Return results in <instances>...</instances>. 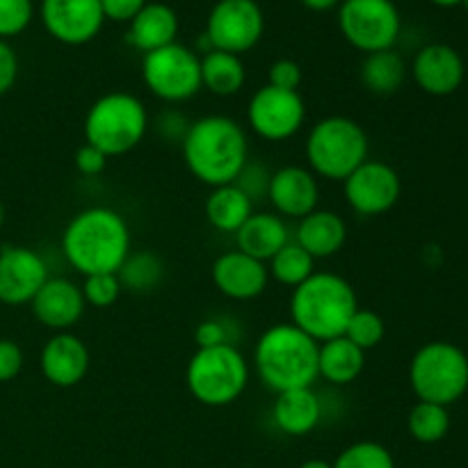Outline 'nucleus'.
<instances>
[{
    "label": "nucleus",
    "instance_id": "nucleus-34",
    "mask_svg": "<svg viewBox=\"0 0 468 468\" xmlns=\"http://www.w3.org/2000/svg\"><path fill=\"white\" fill-rule=\"evenodd\" d=\"M80 291L85 304L94 306V309H110L112 304H117L123 288L117 274H90L82 282Z\"/></svg>",
    "mask_w": 468,
    "mask_h": 468
},
{
    "label": "nucleus",
    "instance_id": "nucleus-23",
    "mask_svg": "<svg viewBox=\"0 0 468 468\" xmlns=\"http://www.w3.org/2000/svg\"><path fill=\"white\" fill-rule=\"evenodd\" d=\"M178 35V14L165 3H146L128 23V44L140 53H154L174 44Z\"/></svg>",
    "mask_w": 468,
    "mask_h": 468
},
{
    "label": "nucleus",
    "instance_id": "nucleus-17",
    "mask_svg": "<svg viewBox=\"0 0 468 468\" xmlns=\"http://www.w3.org/2000/svg\"><path fill=\"white\" fill-rule=\"evenodd\" d=\"M210 277L215 288L233 302L256 300L263 295L270 283L268 263H261L238 250L219 254L210 270Z\"/></svg>",
    "mask_w": 468,
    "mask_h": 468
},
{
    "label": "nucleus",
    "instance_id": "nucleus-14",
    "mask_svg": "<svg viewBox=\"0 0 468 468\" xmlns=\"http://www.w3.org/2000/svg\"><path fill=\"white\" fill-rule=\"evenodd\" d=\"M39 16L46 32L67 46L90 44L105 23L99 0H41Z\"/></svg>",
    "mask_w": 468,
    "mask_h": 468
},
{
    "label": "nucleus",
    "instance_id": "nucleus-27",
    "mask_svg": "<svg viewBox=\"0 0 468 468\" xmlns=\"http://www.w3.org/2000/svg\"><path fill=\"white\" fill-rule=\"evenodd\" d=\"M247 71L240 55L210 50L201 55V87L215 96H233L245 87Z\"/></svg>",
    "mask_w": 468,
    "mask_h": 468
},
{
    "label": "nucleus",
    "instance_id": "nucleus-30",
    "mask_svg": "<svg viewBox=\"0 0 468 468\" xmlns=\"http://www.w3.org/2000/svg\"><path fill=\"white\" fill-rule=\"evenodd\" d=\"M270 277L288 288H297L315 272V259L295 240H288L268 263Z\"/></svg>",
    "mask_w": 468,
    "mask_h": 468
},
{
    "label": "nucleus",
    "instance_id": "nucleus-42",
    "mask_svg": "<svg viewBox=\"0 0 468 468\" xmlns=\"http://www.w3.org/2000/svg\"><path fill=\"white\" fill-rule=\"evenodd\" d=\"M18 78V58L12 46L0 39V96L7 94Z\"/></svg>",
    "mask_w": 468,
    "mask_h": 468
},
{
    "label": "nucleus",
    "instance_id": "nucleus-24",
    "mask_svg": "<svg viewBox=\"0 0 468 468\" xmlns=\"http://www.w3.org/2000/svg\"><path fill=\"white\" fill-rule=\"evenodd\" d=\"M291 240L286 219L277 213H251V218L238 229L236 250L261 263H270L274 254Z\"/></svg>",
    "mask_w": 468,
    "mask_h": 468
},
{
    "label": "nucleus",
    "instance_id": "nucleus-35",
    "mask_svg": "<svg viewBox=\"0 0 468 468\" xmlns=\"http://www.w3.org/2000/svg\"><path fill=\"white\" fill-rule=\"evenodd\" d=\"M35 5L32 0H0V39L21 35L32 21Z\"/></svg>",
    "mask_w": 468,
    "mask_h": 468
},
{
    "label": "nucleus",
    "instance_id": "nucleus-7",
    "mask_svg": "<svg viewBox=\"0 0 468 468\" xmlns=\"http://www.w3.org/2000/svg\"><path fill=\"white\" fill-rule=\"evenodd\" d=\"M187 391L206 407H229L250 384V364L233 343L197 350L186 368Z\"/></svg>",
    "mask_w": 468,
    "mask_h": 468
},
{
    "label": "nucleus",
    "instance_id": "nucleus-18",
    "mask_svg": "<svg viewBox=\"0 0 468 468\" xmlns=\"http://www.w3.org/2000/svg\"><path fill=\"white\" fill-rule=\"evenodd\" d=\"M91 355L82 338L71 332H58L44 343L39 355V368L46 382L59 388L78 387L90 373Z\"/></svg>",
    "mask_w": 468,
    "mask_h": 468
},
{
    "label": "nucleus",
    "instance_id": "nucleus-26",
    "mask_svg": "<svg viewBox=\"0 0 468 468\" xmlns=\"http://www.w3.org/2000/svg\"><path fill=\"white\" fill-rule=\"evenodd\" d=\"M204 213L215 231L236 236L238 229L254 213V201L236 183H229V186H219L210 190L204 206Z\"/></svg>",
    "mask_w": 468,
    "mask_h": 468
},
{
    "label": "nucleus",
    "instance_id": "nucleus-10",
    "mask_svg": "<svg viewBox=\"0 0 468 468\" xmlns=\"http://www.w3.org/2000/svg\"><path fill=\"white\" fill-rule=\"evenodd\" d=\"M338 27L352 48L370 55L396 46L402 18L393 0H341Z\"/></svg>",
    "mask_w": 468,
    "mask_h": 468
},
{
    "label": "nucleus",
    "instance_id": "nucleus-37",
    "mask_svg": "<svg viewBox=\"0 0 468 468\" xmlns=\"http://www.w3.org/2000/svg\"><path fill=\"white\" fill-rule=\"evenodd\" d=\"M302 80H304V73H302V67L295 59H277L268 71V85L277 87V90L300 91Z\"/></svg>",
    "mask_w": 468,
    "mask_h": 468
},
{
    "label": "nucleus",
    "instance_id": "nucleus-12",
    "mask_svg": "<svg viewBox=\"0 0 468 468\" xmlns=\"http://www.w3.org/2000/svg\"><path fill=\"white\" fill-rule=\"evenodd\" d=\"M306 105L300 91L263 85L247 105V123L268 142H286L304 128Z\"/></svg>",
    "mask_w": 468,
    "mask_h": 468
},
{
    "label": "nucleus",
    "instance_id": "nucleus-3",
    "mask_svg": "<svg viewBox=\"0 0 468 468\" xmlns=\"http://www.w3.org/2000/svg\"><path fill=\"white\" fill-rule=\"evenodd\" d=\"M318 350L320 343L292 323L272 324L256 341L254 370L274 393L311 388L318 379Z\"/></svg>",
    "mask_w": 468,
    "mask_h": 468
},
{
    "label": "nucleus",
    "instance_id": "nucleus-21",
    "mask_svg": "<svg viewBox=\"0 0 468 468\" xmlns=\"http://www.w3.org/2000/svg\"><path fill=\"white\" fill-rule=\"evenodd\" d=\"M292 240L309 251L315 261L332 259L346 247L347 224L336 210L315 208L306 218L297 219L295 238Z\"/></svg>",
    "mask_w": 468,
    "mask_h": 468
},
{
    "label": "nucleus",
    "instance_id": "nucleus-22",
    "mask_svg": "<svg viewBox=\"0 0 468 468\" xmlns=\"http://www.w3.org/2000/svg\"><path fill=\"white\" fill-rule=\"evenodd\" d=\"M323 419V402L311 388H292L277 393L272 405V420L279 432L288 437H306L318 428Z\"/></svg>",
    "mask_w": 468,
    "mask_h": 468
},
{
    "label": "nucleus",
    "instance_id": "nucleus-44",
    "mask_svg": "<svg viewBox=\"0 0 468 468\" xmlns=\"http://www.w3.org/2000/svg\"><path fill=\"white\" fill-rule=\"evenodd\" d=\"M300 3L311 12H329V9L341 5V0H300Z\"/></svg>",
    "mask_w": 468,
    "mask_h": 468
},
{
    "label": "nucleus",
    "instance_id": "nucleus-4",
    "mask_svg": "<svg viewBox=\"0 0 468 468\" xmlns=\"http://www.w3.org/2000/svg\"><path fill=\"white\" fill-rule=\"evenodd\" d=\"M356 309L355 288L336 272L315 270L304 283L292 288L291 323L318 343L343 336Z\"/></svg>",
    "mask_w": 468,
    "mask_h": 468
},
{
    "label": "nucleus",
    "instance_id": "nucleus-8",
    "mask_svg": "<svg viewBox=\"0 0 468 468\" xmlns=\"http://www.w3.org/2000/svg\"><path fill=\"white\" fill-rule=\"evenodd\" d=\"M410 384L420 402L451 407L468 391V356L448 341L425 343L410 364Z\"/></svg>",
    "mask_w": 468,
    "mask_h": 468
},
{
    "label": "nucleus",
    "instance_id": "nucleus-9",
    "mask_svg": "<svg viewBox=\"0 0 468 468\" xmlns=\"http://www.w3.org/2000/svg\"><path fill=\"white\" fill-rule=\"evenodd\" d=\"M142 80L146 90L165 103L190 101L201 90V58L197 50L174 41L144 55Z\"/></svg>",
    "mask_w": 468,
    "mask_h": 468
},
{
    "label": "nucleus",
    "instance_id": "nucleus-32",
    "mask_svg": "<svg viewBox=\"0 0 468 468\" xmlns=\"http://www.w3.org/2000/svg\"><path fill=\"white\" fill-rule=\"evenodd\" d=\"M343 336L355 343L359 350L368 352L375 350L384 341V336H387V324H384L382 315L375 314L373 309H361L359 306L355 311V315L350 318V323H347Z\"/></svg>",
    "mask_w": 468,
    "mask_h": 468
},
{
    "label": "nucleus",
    "instance_id": "nucleus-41",
    "mask_svg": "<svg viewBox=\"0 0 468 468\" xmlns=\"http://www.w3.org/2000/svg\"><path fill=\"white\" fill-rule=\"evenodd\" d=\"M105 21L131 23L149 0H99Z\"/></svg>",
    "mask_w": 468,
    "mask_h": 468
},
{
    "label": "nucleus",
    "instance_id": "nucleus-16",
    "mask_svg": "<svg viewBox=\"0 0 468 468\" xmlns=\"http://www.w3.org/2000/svg\"><path fill=\"white\" fill-rule=\"evenodd\" d=\"M268 201L283 219H302L318 208V176L300 165H286L270 176Z\"/></svg>",
    "mask_w": 468,
    "mask_h": 468
},
{
    "label": "nucleus",
    "instance_id": "nucleus-29",
    "mask_svg": "<svg viewBox=\"0 0 468 468\" xmlns=\"http://www.w3.org/2000/svg\"><path fill=\"white\" fill-rule=\"evenodd\" d=\"M122 288L128 292H151L165 277V263L155 251H131L117 272Z\"/></svg>",
    "mask_w": 468,
    "mask_h": 468
},
{
    "label": "nucleus",
    "instance_id": "nucleus-33",
    "mask_svg": "<svg viewBox=\"0 0 468 468\" xmlns=\"http://www.w3.org/2000/svg\"><path fill=\"white\" fill-rule=\"evenodd\" d=\"M334 468H396L391 451L378 441H356L347 446L336 462H332Z\"/></svg>",
    "mask_w": 468,
    "mask_h": 468
},
{
    "label": "nucleus",
    "instance_id": "nucleus-45",
    "mask_svg": "<svg viewBox=\"0 0 468 468\" xmlns=\"http://www.w3.org/2000/svg\"><path fill=\"white\" fill-rule=\"evenodd\" d=\"M297 468H334L332 462H324V460H306L302 462Z\"/></svg>",
    "mask_w": 468,
    "mask_h": 468
},
{
    "label": "nucleus",
    "instance_id": "nucleus-46",
    "mask_svg": "<svg viewBox=\"0 0 468 468\" xmlns=\"http://www.w3.org/2000/svg\"><path fill=\"white\" fill-rule=\"evenodd\" d=\"M430 3L439 5V7H455V5H462V0H430Z\"/></svg>",
    "mask_w": 468,
    "mask_h": 468
},
{
    "label": "nucleus",
    "instance_id": "nucleus-43",
    "mask_svg": "<svg viewBox=\"0 0 468 468\" xmlns=\"http://www.w3.org/2000/svg\"><path fill=\"white\" fill-rule=\"evenodd\" d=\"M187 128H190V122H187V119L178 112H165L163 117L158 119V133L160 135L167 137V140H181L183 142Z\"/></svg>",
    "mask_w": 468,
    "mask_h": 468
},
{
    "label": "nucleus",
    "instance_id": "nucleus-25",
    "mask_svg": "<svg viewBox=\"0 0 468 468\" xmlns=\"http://www.w3.org/2000/svg\"><path fill=\"white\" fill-rule=\"evenodd\" d=\"M366 368V352L359 350L346 336L320 343L318 350V378L334 387H347L356 382Z\"/></svg>",
    "mask_w": 468,
    "mask_h": 468
},
{
    "label": "nucleus",
    "instance_id": "nucleus-36",
    "mask_svg": "<svg viewBox=\"0 0 468 468\" xmlns=\"http://www.w3.org/2000/svg\"><path fill=\"white\" fill-rule=\"evenodd\" d=\"M270 176H272V174H270L263 165L256 163V160H247V165L240 169V174H238V178L233 183H236V186L256 204V201L261 199H268Z\"/></svg>",
    "mask_w": 468,
    "mask_h": 468
},
{
    "label": "nucleus",
    "instance_id": "nucleus-6",
    "mask_svg": "<svg viewBox=\"0 0 468 468\" xmlns=\"http://www.w3.org/2000/svg\"><path fill=\"white\" fill-rule=\"evenodd\" d=\"M368 135L359 122L343 114L320 119L306 137V163L324 181H346L368 160Z\"/></svg>",
    "mask_w": 468,
    "mask_h": 468
},
{
    "label": "nucleus",
    "instance_id": "nucleus-39",
    "mask_svg": "<svg viewBox=\"0 0 468 468\" xmlns=\"http://www.w3.org/2000/svg\"><path fill=\"white\" fill-rule=\"evenodd\" d=\"M195 343L197 350H206V347H218V346H227L229 341V332L224 327L222 320L218 318H208L201 320L195 329Z\"/></svg>",
    "mask_w": 468,
    "mask_h": 468
},
{
    "label": "nucleus",
    "instance_id": "nucleus-20",
    "mask_svg": "<svg viewBox=\"0 0 468 468\" xmlns=\"http://www.w3.org/2000/svg\"><path fill=\"white\" fill-rule=\"evenodd\" d=\"M32 314L44 327L58 332H69L85 314V297L80 286L64 277H48L30 302Z\"/></svg>",
    "mask_w": 468,
    "mask_h": 468
},
{
    "label": "nucleus",
    "instance_id": "nucleus-28",
    "mask_svg": "<svg viewBox=\"0 0 468 468\" xmlns=\"http://www.w3.org/2000/svg\"><path fill=\"white\" fill-rule=\"evenodd\" d=\"M407 76L405 59L393 48L366 55L361 62V82L370 94L391 96L402 87Z\"/></svg>",
    "mask_w": 468,
    "mask_h": 468
},
{
    "label": "nucleus",
    "instance_id": "nucleus-5",
    "mask_svg": "<svg viewBox=\"0 0 468 468\" xmlns=\"http://www.w3.org/2000/svg\"><path fill=\"white\" fill-rule=\"evenodd\" d=\"M149 131L146 105L128 91H110L96 99L85 114L87 144L103 151L108 158L131 154Z\"/></svg>",
    "mask_w": 468,
    "mask_h": 468
},
{
    "label": "nucleus",
    "instance_id": "nucleus-11",
    "mask_svg": "<svg viewBox=\"0 0 468 468\" xmlns=\"http://www.w3.org/2000/svg\"><path fill=\"white\" fill-rule=\"evenodd\" d=\"M263 30L265 16L256 0H218L208 14L204 35L213 50L242 55L259 44Z\"/></svg>",
    "mask_w": 468,
    "mask_h": 468
},
{
    "label": "nucleus",
    "instance_id": "nucleus-13",
    "mask_svg": "<svg viewBox=\"0 0 468 468\" xmlns=\"http://www.w3.org/2000/svg\"><path fill=\"white\" fill-rule=\"evenodd\" d=\"M346 201L361 218L388 213L402 195L400 174L382 160H366L343 181Z\"/></svg>",
    "mask_w": 468,
    "mask_h": 468
},
{
    "label": "nucleus",
    "instance_id": "nucleus-2",
    "mask_svg": "<svg viewBox=\"0 0 468 468\" xmlns=\"http://www.w3.org/2000/svg\"><path fill=\"white\" fill-rule=\"evenodd\" d=\"M183 160L192 176L208 187L229 186L250 160V140L236 119L206 114L190 122L181 142Z\"/></svg>",
    "mask_w": 468,
    "mask_h": 468
},
{
    "label": "nucleus",
    "instance_id": "nucleus-1",
    "mask_svg": "<svg viewBox=\"0 0 468 468\" xmlns=\"http://www.w3.org/2000/svg\"><path fill=\"white\" fill-rule=\"evenodd\" d=\"M62 254L82 277L117 274L131 254V229L126 218L108 206L80 210L64 229Z\"/></svg>",
    "mask_w": 468,
    "mask_h": 468
},
{
    "label": "nucleus",
    "instance_id": "nucleus-31",
    "mask_svg": "<svg viewBox=\"0 0 468 468\" xmlns=\"http://www.w3.org/2000/svg\"><path fill=\"white\" fill-rule=\"evenodd\" d=\"M407 430L411 439L419 443H439L446 439L451 430V414L448 407L434 405V402H416L407 416Z\"/></svg>",
    "mask_w": 468,
    "mask_h": 468
},
{
    "label": "nucleus",
    "instance_id": "nucleus-47",
    "mask_svg": "<svg viewBox=\"0 0 468 468\" xmlns=\"http://www.w3.org/2000/svg\"><path fill=\"white\" fill-rule=\"evenodd\" d=\"M3 224H5V206L3 201H0V229H3Z\"/></svg>",
    "mask_w": 468,
    "mask_h": 468
},
{
    "label": "nucleus",
    "instance_id": "nucleus-38",
    "mask_svg": "<svg viewBox=\"0 0 468 468\" xmlns=\"http://www.w3.org/2000/svg\"><path fill=\"white\" fill-rule=\"evenodd\" d=\"M23 370V350L16 341L0 338V384L12 382Z\"/></svg>",
    "mask_w": 468,
    "mask_h": 468
},
{
    "label": "nucleus",
    "instance_id": "nucleus-19",
    "mask_svg": "<svg viewBox=\"0 0 468 468\" xmlns=\"http://www.w3.org/2000/svg\"><path fill=\"white\" fill-rule=\"evenodd\" d=\"M411 76L425 94L451 96L464 82V59L452 46L428 44L416 53Z\"/></svg>",
    "mask_w": 468,
    "mask_h": 468
},
{
    "label": "nucleus",
    "instance_id": "nucleus-48",
    "mask_svg": "<svg viewBox=\"0 0 468 468\" xmlns=\"http://www.w3.org/2000/svg\"><path fill=\"white\" fill-rule=\"evenodd\" d=\"M462 5H464V9L468 12V0H462Z\"/></svg>",
    "mask_w": 468,
    "mask_h": 468
},
{
    "label": "nucleus",
    "instance_id": "nucleus-15",
    "mask_svg": "<svg viewBox=\"0 0 468 468\" xmlns=\"http://www.w3.org/2000/svg\"><path fill=\"white\" fill-rule=\"evenodd\" d=\"M48 282V265L30 247L9 245L0 250V302L7 306L30 304Z\"/></svg>",
    "mask_w": 468,
    "mask_h": 468
},
{
    "label": "nucleus",
    "instance_id": "nucleus-40",
    "mask_svg": "<svg viewBox=\"0 0 468 468\" xmlns=\"http://www.w3.org/2000/svg\"><path fill=\"white\" fill-rule=\"evenodd\" d=\"M108 155L103 154V151H99L96 146L91 144H82L80 149L76 151V158H73V163H76V169L82 174V176H99V174L105 172V167H108Z\"/></svg>",
    "mask_w": 468,
    "mask_h": 468
}]
</instances>
